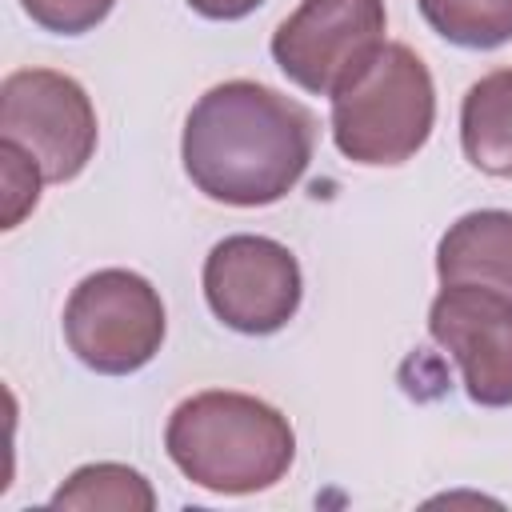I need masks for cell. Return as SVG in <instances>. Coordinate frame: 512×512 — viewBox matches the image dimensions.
<instances>
[{
  "instance_id": "obj_6",
  "label": "cell",
  "mask_w": 512,
  "mask_h": 512,
  "mask_svg": "<svg viewBox=\"0 0 512 512\" xmlns=\"http://www.w3.org/2000/svg\"><path fill=\"white\" fill-rule=\"evenodd\" d=\"M384 28V0H300L272 32V60L296 88L336 96L388 44Z\"/></svg>"
},
{
  "instance_id": "obj_8",
  "label": "cell",
  "mask_w": 512,
  "mask_h": 512,
  "mask_svg": "<svg viewBox=\"0 0 512 512\" xmlns=\"http://www.w3.org/2000/svg\"><path fill=\"white\" fill-rule=\"evenodd\" d=\"M428 332L460 364L472 404H512V296L480 284H444L428 308Z\"/></svg>"
},
{
  "instance_id": "obj_3",
  "label": "cell",
  "mask_w": 512,
  "mask_h": 512,
  "mask_svg": "<svg viewBox=\"0 0 512 512\" xmlns=\"http://www.w3.org/2000/svg\"><path fill=\"white\" fill-rule=\"evenodd\" d=\"M436 124L428 64L408 44H384L376 60L332 96V140L352 164H404Z\"/></svg>"
},
{
  "instance_id": "obj_12",
  "label": "cell",
  "mask_w": 512,
  "mask_h": 512,
  "mask_svg": "<svg viewBox=\"0 0 512 512\" xmlns=\"http://www.w3.org/2000/svg\"><path fill=\"white\" fill-rule=\"evenodd\" d=\"M432 32L460 48H500L512 40V0H416Z\"/></svg>"
},
{
  "instance_id": "obj_10",
  "label": "cell",
  "mask_w": 512,
  "mask_h": 512,
  "mask_svg": "<svg viewBox=\"0 0 512 512\" xmlns=\"http://www.w3.org/2000/svg\"><path fill=\"white\" fill-rule=\"evenodd\" d=\"M460 148L480 172L512 176V68H496L464 92Z\"/></svg>"
},
{
  "instance_id": "obj_9",
  "label": "cell",
  "mask_w": 512,
  "mask_h": 512,
  "mask_svg": "<svg viewBox=\"0 0 512 512\" xmlns=\"http://www.w3.org/2000/svg\"><path fill=\"white\" fill-rule=\"evenodd\" d=\"M440 284H480L512 296V212L480 208L448 224L436 244Z\"/></svg>"
},
{
  "instance_id": "obj_14",
  "label": "cell",
  "mask_w": 512,
  "mask_h": 512,
  "mask_svg": "<svg viewBox=\"0 0 512 512\" xmlns=\"http://www.w3.org/2000/svg\"><path fill=\"white\" fill-rule=\"evenodd\" d=\"M116 0H20V8L44 28V32H56V36H80V32H92L108 12H112Z\"/></svg>"
},
{
  "instance_id": "obj_2",
  "label": "cell",
  "mask_w": 512,
  "mask_h": 512,
  "mask_svg": "<svg viewBox=\"0 0 512 512\" xmlns=\"http://www.w3.org/2000/svg\"><path fill=\"white\" fill-rule=\"evenodd\" d=\"M164 448L192 484L220 496H248L288 476L296 432L280 408L256 396L208 388L176 404Z\"/></svg>"
},
{
  "instance_id": "obj_4",
  "label": "cell",
  "mask_w": 512,
  "mask_h": 512,
  "mask_svg": "<svg viewBox=\"0 0 512 512\" xmlns=\"http://www.w3.org/2000/svg\"><path fill=\"white\" fill-rule=\"evenodd\" d=\"M168 320L160 292L128 268L84 276L64 304V340L76 360L100 376L144 368L164 344Z\"/></svg>"
},
{
  "instance_id": "obj_7",
  "label": "cell",
  "mask_w": 512,
  "mask_h": 512,
  "mask_svg": "<svg viewBox=\"0 0 512 512\" xmlns=\"http://www.w3.org/2000/svg\"><path fill=\"white\" fill-rule=\"evenodd\" d=\"M300 264L272 240L236 232L224 236L204 260V300L220 324L244 336L280 332L300 308Z\"/></svg>"
},
{
  "instance_id": "obj_5",
  "label": "cell",
  "mask_w": 512,
  "mask_h": 512,
  "mask_svg": "<svg viewBox=\"0 0 512 512\" xmlns=\"http://www.w3.org/2000/svg\"><path fill=\"white\" fill-rule=\"evenodd\" d=\"M96 108L80 80L52 68H20L0 84V140L32 156L48 184L80 176L96 152Z\"/></svg>"
},
{
  "instance_id": "obj_1",
  "label": "cell",
  "mask_w": 512,
  "mask_h": 512,
  "mask_svg": "<svg viewBox=\"0 0 512 512\" xmlns=\"http://www.w3.org/2000/svg\"><path fill=\"white\" fill-rule=\"evenodd\" d=\"M316 120L304 104L256 80L208 88L180 136L188 180L216 204L260 208L284 200L312 164Z\"/></svg>"
},
{
  "instance_id": "obj_11",
  "label": "cell",
  "mask_w": 512,
  "mask_h": 512,
  "mask_svg": "<svg viewBox=\"0 0 512 512\" xmlns=\"http://www.w3.org/2000/svg\"><path fill=\"white\" fill-rule=\"evenodd\" d=\"M52 508H112V512H152L156 492L144 472L128 464H84L52 496Z\"/></svg>"
},
{
  "instance_id": "obj_15",
  "label": "cell",
  "mask_w": 512,
  "mask_h": 512,
  "mask_svg": "<svg viewBox=\"0 0 512 512\" xmlns=\"http://www.w3.org/2000/svg\"><path fill=\"white\" fill-rule=\"evenodd\" d=\"M264 0H188L192 12L208 16V20H240L248 12H256Z\"/></svg>"
},
{
  "instance_id": "obj_13",
  "label": "cell",
  "mask_w": 512,
  "mask_h": 512,
  "mask_svg": "<svg viewBox=\"0 0 512 512\" xmlns=\"http://www.w3.org/2000/svg\"><path fill=\"white\" fill-rule=\"evenodd\" d=\"M0 164H4V228H16L24 220V212L36 208L44 176L32 164V156L24 148H16L12 140H0Z\"/></svg>"
}]
</instances>
